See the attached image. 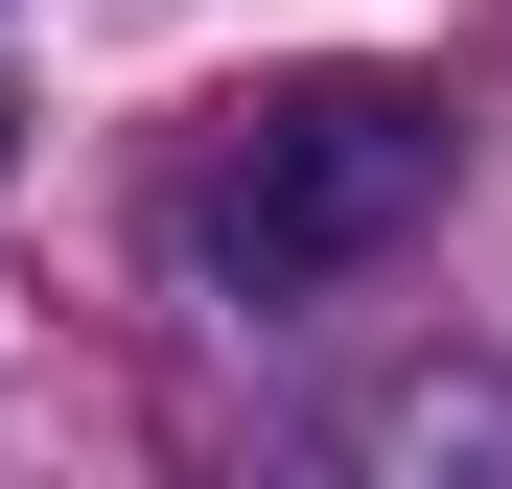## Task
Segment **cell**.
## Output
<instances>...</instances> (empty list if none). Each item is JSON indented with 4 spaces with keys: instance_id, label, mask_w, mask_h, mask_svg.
I'll list each match as a JSON object with an SVG mask.
<instances>
[{
    "instance_id": "6da1fadb",
    "label": "cell",
    "mask_w": 512,
    "mask_h": 489,
    "mask_svg": "<svg viewBox=\"0 0 512 489\" xmlns=\"http://www.w3.org/2000/svg\"><path fill=\"white\" fill-rule=\"evenodd\" d=\"M419 210H443V94H396V70H280V94L187 163V257H210L233 303L373 280Z\"/></svg>"
},
{
    "instance_id": "7a4b0ae2",
    "label": "cell",
    "mask_w": 512,
    "mask_h": 489,
    "mask_svg": "<svg viewBox=\"0 0 512 489\" xmlns=\"http://www.w3.org/2000/svg\"><path fill=\"white\" fill-rule=\"evenodd\" d=\"M280 489H512V373H489V350L373 373V396H350V420H326Z\"/></svg>"
},
{
    "instance_id": "3957f363",
    "label": "cell",
    "mask_w": 512,
    "mask_h": 489,
    "mask_svg": "<svg viewBox=\"0 0 512 489\" xmlns=\"http://www.w3.org/2000/svg\"><path fill=\"white\" fill-rule=\"evenodd\" d=\"M0 163H24V94H0Z\"/></svg>"
}]
</instances>
